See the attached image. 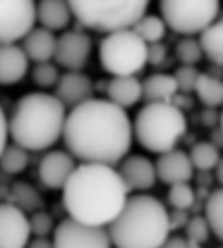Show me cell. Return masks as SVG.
I'll use <instances>...</instances> for the list:
<instances>
[{"mask_svg": "<svg viewBox=\"0 0 223 248\" xmlns=\"http://www.w3.org/2000/svg\"><path fill=\"white\" fill-rule=\"evenodd\" d=\"M63 141L75 160L114 166L131 149L133 123L124 108L90 98L67 113Z\"/></svg>", "mask_w": 223, "mask_h": 248, "instance_id": "6da1fadb", "label": "cell"}, {"mask_svg": "<svg viewBox=\"0 0 223 248\" xmlns=\"http://www.w3.org/2000/svg\"><path fill=\"white\" fill-rule=\"evenodd\" d=\"M129 190L120 172L108 164H77L63 188V205L71 219L108 227L124 209Z\"/></svg>", "mask_w": 223, "mask_h": 248, "instance_id": "7a4b0ae2", "label": "cell"}, {"mask_svg": "<svg viewBox=\"0 0 223 248\" xmlns=\"http://www.w3.org/2000/svg\"><path fill=\"white\" fill-rule=\"evenodd\" d=\"M67 108L47 92H30L22 96L8 119V137L30 151L51 149L63 139Z\"/></svg>", "mask_w": 223, "mask_h": 248, "instance_id": "3957f363", "label": "cell"}, {"mask_svg": "<svg viewBox=\"0 0 223 248\" xmlns=\"http://www.w3.org/2000/svg\"><path fill=\"white\" fill-rule=\"evenodd\" d=\"M171 229V215L162 202L137 194L127 198L120 215L108 225V234L116 248H160Z\"/></svg>", "mask_w": 223, "mask_h": 248, "instance_id": "277c9868", "label": "cell"}, {"mask_svg": "<svg viewBox=\"0 0 223 248\" xmlns=\"http://www.w3.org/2000/svg\"><path fill=\"white\" fill-rule=\"evenodd\" d=\"M188 129L184 111L173 102L145 104L133 119V139L149 153H169L176 149Z\"/></svg>", "mask_w": 223, "mask_h": 248, "instance_id": "5b68a950", "label": "cell"}, {"mask_svg": "<svg viewBox=\"0 0 223 248\" xmlns=\"http://www.w3.org/2000/svg\"><path fill=\"white\" fill-rule=\"evenodd\" d=\"M73 18L88 30L112 33L133 28L145 14L151 0H67Z\"/></svg>", "mask_w": 223, "mask_h": 248, "instance_id": "8992f818", "label": "cell"}, {"mask_svg": "<svg viewBox=\"0 0 223 248\" xmlns=\"http://www.w3.org/2000/svg\"><path fill=\"white\" fill-rule=\"evenodd\" d=\"M100 65L112 77H135L147 65L149 45L129 28L106 33L98 49Z\"/></svg>", "mask_w": 223, "mask_h": 248, "instance_id": "52a82bcc", "label": "cell"}, {"mask_svg": "<svg viewBox=\"0 0 223 248\" xmlns=\"http://www.w3.org/2000/svg\"><path fill=\"white\" fill-rule=\"evenodd\" d=\"M159 8L166 28L194 37L217 20L219 0H159Z\"/></svg>", "mask_w": 223, "mask_h": 248, "instance_id": "ba28073f", "label": "cell"}, {"mask_svg": "<svg viewBox=\"0 0 223 248\" xmlns=\"http://www.w3.org/2000/svg\"><path fill=\"white\" fill-rule=\"evenodd\" d=\"M35 0H0V45H12L35 28Z\"/></svg>", "mask_w": 223, "mask_h": 248, "instance_id": "9c48e42d", "label": "cell"}, {"mask_svg": "<svg viewBox=\"0 0 223 248\" xmlns=\"http://www.w3.org/2000/svg\"><path fill=\"white\" fill-rule=\"evenodd\" d=\"M55 248H114L104 227H90L75 219L61 221L53 231Z\"/></svg>", "mask_w": 223, "mask_h": 248, "instance_id": "30bf717a", "label": "cell"}, {"mask_svg": "<svg viewBox=\"0 0 223 248\" xmlns=\"http://www.w3.org/2000/svg\"><path fill=\"white\" fill-rule=\"evenodd\" d=\"M92 53V39L84 31H65L57 37L55 45V61L67 71H80L88 63Z\"/></svg>", "mask_w": 223, "mask_h": 248, "instance_id": "8fae6325", "label": "cell"}, {"mask_svg": "<svg viewBox=\"0 0 223 248\" xmlns=\"http://www.w3.org/2000/svg\"><path fill=\"white\" fill-rule=\"evenodd\" d=\"M32 236L30 217L14 203H0V248H26Z\"/></svg>", "mask_w": 223, "mask_h": 248, "instance_id": "7c38bea8", "label": "cell"}, {"mask_svg": "<svg viewBox=\"0 0 223 248\" xmlns=\"http://www.w3.org/2000/svg\"><path fill=\"white\" fill-rule=\"evenodd\" d=\"M77 168V160L67 151H49L39 160V180L49 190H63L67 180Z\"/></svg>", "mask_w": 223, "mask_h": 248, "instance_id": "4fadbf2b", "label": "cell"}, {"mask_svg": "<svg viewBox=\"0 0 223 248\" xmlns=\"http://www.w3.org/2000/svg\"><path fill=\"white\" fill-rule=\"evenodd\" d=\"M155 170H157V180L169 186L190 182L194 176V166L190 162V156L180 149H173L169 153L159 155L155 162Z\"/></svg>", "mask_w": 223, "mask_h": 248, "instance_id": "5bb4252c", "label": "cell"}, {"mask_svg": "<svg viewBox=\"0 0 223 248\" xmlns=\"http://www.w3.org/2000/svg\"><path fill=\"white\" fill-rule=\"evenodd\" d=\"M92 94H94V84L90 77H86L80 71H67L65 75L59 77V82L55 86V98L71 109L90 100Z\"/></svg>", "mask_w": 223, "mask_h": 248, "instance_id": "9a60e30c", "label": "cell"}, {"mask_svg": "<svg viewBox=\"0 0 223 248\" xmlns=\"http://www.w3.org/2000/svg\"><path fill=\"white\" fill-rule=\"evenodd\" d=\"M120 176L126 182L127 190H137V192H147L151 190L157 182V170L155 162H151L143 155H131L126 156L120 164Z\"/></svg>", "mask_w": 223, "mask_h": 248, "instance_id": "2e32d148", "label": "cell"}, {"mask_svg": "<svg viewBox=\"0 0 223 248\" xmlns=\"http://www.w3.org/2000/svg\"><path fill=\"white\" fill-rule=\"evenodd\" d=\"M30 59L18 45H0V86H12L24 80Z\"/></svg>", "mask_w": 223, "mask_h": 248, "instance_id": "e0dca14e", "label": "cell"}, {"mask_svg": "<svg viewBox=\"0 0 223 248\" xmlns=\"http://www.w3.org/2000/svg\"><path fill=\"white\" fill-rule=\"evenodd\" d=\"M55 45H57V37L53 31L45 28H33L24 39H22V49L30 61L35 65L39 63H49L55 57Z\"/></svg>", "mask_w": 223, "mask_h": 248, "instance_id": "ac0fdd59", "label": "cell"}, {"mask_svg": "<svg viewBox=\"0 0 223 248\" xmlns=\"http://www.w3.org/2000/svg\"><path fill=\"white\" fill-rule=\"evenodd\" d=\"M35 20L49 31H59L71 24L73 12L67 0H39L35 6Z\"/></svg>", "mask_w": 223, "mask_h": 248, "instance_id": "d6986e66", "label": "cell"}, {"mask_svg": "<svg viewBox=\"0 0 223 248\" xmlns=\"http://www.w3.org/2000/svg\"><path fill=\"white\" fill-rule=\"evenodd\" d=\"M143 98V82L137 77H112L108 82V100L124 109Z\"/></svg>", "mask_w": 223, "mask_h": 248, "instance_id": "ffe728a7", "label": "cell"}, {"mask_svg": "<svg viewBox=\"0 0 223 248\" xmlns=\"http://www.w3.org/2000/svg\"><path fill=\"white\" fill-rule=\"evenodd\" d=\"M178 94V86L173 75L166 73H155L145 78L143 82V98L147 104L153 102H173V98Z\"/></svg>", "mask_w": 223, "mask_h": 248, "instance_id": "44dd1931", "label": "cell"}, {"mask_svg": "<svg viewBox=\"0 0 223 248\" xmlns=\"http://www.w3.org/2000/svg\"><path fill=\"white\" fill-rule=\"evenodd\" d=\"M200 45L209 61L223 65V20H215L200 33Z\"/></svg>", "mask_w": 223, "mask_h": 248, "instance_id": "7402d4cb", "label": "cell"}, {"mask_svg": "<svg viewBox=\"0 0 223 248\" xmlns=\"http://www.w3.org/2000/svg\"><path fill=\"white\" fill-rule=\"evenodd\" d=\"M194 92H196L198 100L207 108L223 106V80H219V78H215L211 75L200 73Z\"/></svg>", "mask_w": 223, "mask_h": 248, "instance_id": "603a6c76", "label": "cell"}, {"mask_svg": "<svg viewBox=\"0 0 223 248\" xmlns=\"http://www.w3.org/2000/svg\"><path fill=\"white\" fill-rule=\"evenodd\" d=\"M204 219L209 227V231L223 240V188L213 190L204 205Z\"/></svg>", "mask_w": 223, "mask_h": 248, "instance_id": "cb8c5ba5", "label": "cell"}, {"mask_svg": "<svg viewBox=\"0 0 223 248\" xmlns=\"http://www.w3.org/2000/svg\"><path fill=\"white\" fill-rule=\"evenodd\" d=\"M147 45L151 43H160L166 35V24L162 22L160 16H155V14H145L133 28H131Z\"/></svg>", "mask_w": 223, "mask_h": 248, "instance_id": "d4e9b609", "label": "cell"}, {"mask_svg": "<svg viewBox=\"0 0 223 248\" xmlns=\"http://www.w3.org/2000/svg\"><path fill=\"white\" fill-rule=\"evenodd\" d=\"M190 156V162L194 166V170H202V172H207V170H215L221 155H219V149L209 143V141H202V143H196L192 147V151L188 153Z\"/></svg>", "mask_w": 223, "mask_h": 248, "instance_id": "484cf974", "label": "cell"}, {"mask_svg": "<svg viewBox=\"0 0 223 248\" xmlns=\"http://www.w3.org/2000/svg\"><path fill=\"white\" fill-rule=\"evenodd\" d=\"M28 164H30L28 151L18 147L16 143L6 145L2 155H0V168H2L6 174H20L28 168Z\"/></svg>", "mask_w": 223, "mask_h": 248, "instance_id": "4316f807", "label": "cell"}, {"mask_svg": "<svg viewBox=\"0 0 223 248\" xmlns=\"http://www.w3.org/2000/svg\"><path fill=\"white\" fill-rule=\"evenodd\" d=\"M196 202V192L190 186V182L184 184H175L169 188V203L176 209V211H186L194 205Z\"/></svg>", "mask_w": 223, "mask_h": 248, "instance_id": "83f0119b", "label": "cell"}, {"mask_svg": "<svg viewBox=\"0 0 223 248\" xmlns=\"http://www.w3.org/2000/svg\"><path fill=\"white\" fill-rule=\"evenodd\" d=\"M176 57L182 65H188V67H196L202 57H204V51H202V45H200V39H194V37H184L176 43Z\"/></svg>", "mask_w": 223, "mask_h": 248, "instance_id": "f1b7e54d", "label": "cell"}, {"mask_svg": "<svg viewBox=\"0 0 223 248\" xmlns=\"http://www.w3.org/2000/svg\"><path fill=\"white\" fill-rule=\"evenodd\" d=\"M12 196L16 200V207H20L22 211H37L41 207V198L39 194L28 184H16L12 188Z\"/></svg>", "mask_w": 223, "mask_h": 248, "instance_id": "f546056e", "label": "cell"}, {"mask_svg": "<svg viewBox=\"0 0 223 248\" xmlns=\"http://www.w3.org/2000/svg\"><path fill=\"white\" fill-rule=\"evenodd\" d=\"M59 69L55 67L53 63H39L33 67L32 71V78L39 88H51V86H57L59 82Z\"/></svg>", "mask_w": 223, "mask_h": 248, "instance_id": "4dcf8cb0", "label": "cell"}, {"mask_svg": "<svg viewBox=\"0 0 223 248\" xmlns=\"http://www.w3.org/2000/svg\"><path fill=\"white\" fill-rule=\"evenodd\" d=\"M30 229H32V234H35V236H47L49 232L55 231L53 217L47 211L37 209L30 215Z\"/></svg>", "mask_w": 223, "mask_h": 248, "instance_id": "1f68e13d", "label": "cell"}, {"mask_svg": "<svg viewBox=\"0 0 223 248\" xmlns=\"http://www.w3.org/2000/svg\"><path fill=\"white\" fill-rule=\"evenodd\" d=\"M173 77H175L176 86H178V90H180V92H194L200 73L196 71V67L182 65V67H178V69H176V73H175Z\"/></svg>", "mask_w": 223, "mask_h": 248, "instance_id": "d6a6232c", "label": "cell"}, {"mask_svg": "<svg viewBox=\"0 0 223 248\" xmlns=\"http://www.w3.org/2000/svg\"><path fill=\"white\" fill-rule=\"evenodd\" d=\"M209 232H211V231H209V227H207V223H206L204 217H194V219H190L188 225H186V238H188L190 242L198 244V246L207 240Z\"/></svg>", "mask_w": 223, "mask_h": 248, "instance_id": "836d02e7", "label": "cell"}, {"mask_svg": "<svg viewBox=\"0 0 223 248\" xmlns=\"http://www.w3.org/2000/svg\"><path fill=\"white\" fill-rule=\"evenodd\" d=\"M164 57H166V47L162 45V43H151L149 45V57H147V63H151V65H160L162 61H164Z\"/></svg>", "mask_w": 223, "mask_h": 248, "instance_id": "e575fe53", "label": "cell"}, {"mask_svg": "<svg viewBox=\"0 0 223 248\" xmlns=\"http://www.w3.org/2000/svg\"><path fill=\"white\" fill-rule=\"evenodd\" d=\"M160 248H200V246L190 242L186 236H169Z\"/></svg>", "mask_w": 223, "mask_h": 248, "instance_id": "d590c367", "label": "cell"}, {"mask_svg": "<svg viewBox=\"0 0 223 248\" xmlns=\"http://www.w3.org/2000/svg\"><path fill=\"white\" fill-rule=\"evenodd\" d=\"M8 117L2 109V106H0V155H2L4 147L8 145Z\"/></svg>", "mask_w": 223, "mask_h": 248, "instance_id": "8d00e7d4", "label": "cell"}, {"mask_svg": "<svg viewBox=\"0 0 223 248\" xmlns=\"http://www.w3.org/2000/svg\"><path fill=\"white\" fill-rule=\"evenodd\" d=\"M26 248H55V246H53V240H49L47 236H35L33 240L30 238Z\"/></svg>", "mask_w": 223, "mask_h": 248, "instance_id": "74e56055", "label": "cell"}, {"mask_svg": "<svg viewBox=\"0 0 223 248\" xmlns=\"http://www.w3.org/2000/svg\"><path fill=\"white\" fill-rule=\"evenodd\" d=\"M215 178H217V182L221 184V188H223V156L219 158V162L215 166Z\"/></svg>", "mask_w": 223, "mask_h": 248, "instance_id": "f35d334b", "label": "cell"}, {"mask_svg": "<svg viewBox=\"0 0 223 248\" xmlns=\"http://www.w3.org/2000/svg\"><path fill=\"white\" fill-rule=\"evenodd\" d=\"M219 129L223 133V109H221V115H219Z\"/></svg>", "mask_w": 223, "mask_h": 248, "instance_id": "ab89813d", "label": "cell"}]
</instances>
